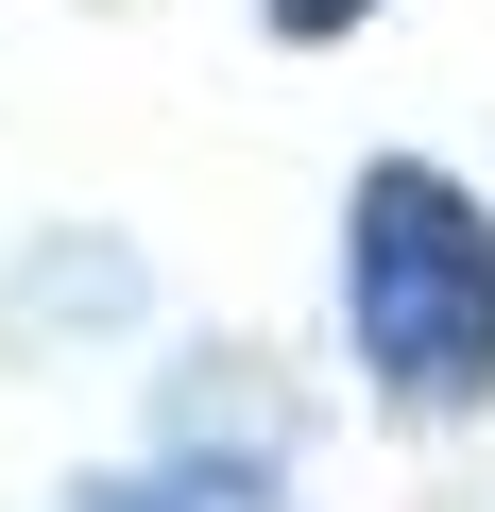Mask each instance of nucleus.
<instances>
[{
	"mask_svg": "<svg viewBox=\"0 0 495 512\" xmlns=\"http://www.w3.org/2000/svg\"><path fill=\"white\" fill-rule=\"evenodd\" d=\"M342 325L393 410H495V205L427 154H376L342 205Z\"/></svg>",
	"mask_w": 495,
	"mask_h": 512,
	"instance_id": "f257e3e1",
	"label": "nucleus"
},
{
	"mask_svg": "<svg viewBox=\"0 0 495 512\" xmlns=\"http://www.w3.org/2000/svg\"><path fill=\"white\" fill-rule=\"evenodd\" d=\"M86 512H274V461H137V478H86Z\"/></svg>",
	"mask_w": 495,
	"mask_h": 512,
	"instance_id": "f03ea898",
	"label": "nucleus"
},
{
	"mask_svg": "<svg viewBox=\"0 0 495 512\" xmlns=\"http://www.w3.org/2000/svg\"><path fill=\"white\" fill-rule=\"evenodd\" d=\"M257 18H274L291 52H325V35H359V18H376V0H257Z\"/></svg>",
	"mask_w": 495,
	"mask_h": 512,
	"instance_id": "7ed1b4c3",
	"label": "nucleus"
}]
</instances>
